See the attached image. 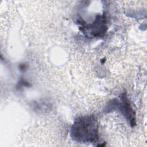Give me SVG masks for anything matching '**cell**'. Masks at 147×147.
Returning a JSON list of instances; mask_svg holds the SVG:
<instances>
[{"label":"cell","instance_id":"obj_1","mask_svg":"<svg viewBox=\"0 0 147 147\" xmlns=\"http://www.w3.org/2000/svg\"><path fill=\"white\" fill-rule=\"evenodd\" d=\"M72 134L78 141L92 142L98 138L96 123L91 117H82L75 122Z\"/></svg>","mask_w":147,"mask_h":147},{"label":"cell","instance_id":"obj_3","mask_svg":"<svg viewBox=\"0 0 147 147\" xmlns=\"http://www.w3.org/2000/svg\"><path fill=\"white\" fill-rule=\"evenodd\" d=\"M121 100L122 103L121 110L123 112V114H125V115L127 117V119L129 121L130 125L133 126L136 123L134 113L125 94H122L121 96Z\"/></svg>","mask_w":147,"mask_h":147},{"label":"cell","instance_id":"obj_2","mask_svg":"<svg viewBox=\"0 0 147 147\" xmlns=\"http://www.w3.org/2000/svg\"><path fill=\"white\" fill-rule=\"evenodd\" d=\"M95 21L91 25H88L87 29H90V33L94 36H100L105 32L106 29L105 18L102 16H99Z\"/></svg>","mask_w":147,"mask_h":147}]
</instances>
